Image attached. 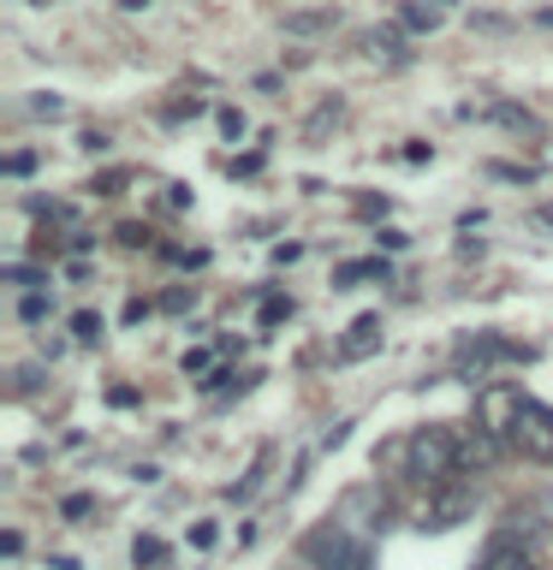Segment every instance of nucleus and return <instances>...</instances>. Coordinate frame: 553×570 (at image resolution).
<instances>
[{
	"label": "nucleus",
	"mask_w": 553,
	"mask_h": 570,
	"mask_svg": "<svg viewBox=\"0 0 553 570\" xmlns=\"http://www.w3.org/2000/svg\"><path fill=\"white\" fill-rule=\"evenodd\" d=\"M333 24H339L333 7H321V12H285V30H292V36H316V30H333Z\"/></svg>",
	"instance_id": "obj_7"
},
{
	"label": "nucleus",
	"mask_w": 553,
	"mask_h": 570,
	"mask_svg": "<svg viewBox=\"0 0 553 570\" xmlns=\"http://www.w3.org/2000/svg\"><path fill=\"white\" fill-rule=\"evenodd\" d=\"M71 333H78V338H101V321L96 315H78V321H71Z\"/></svg>",
	"instance_id": "obj_13"
},
{
	"label": "nucleus",
	"mask_w": 553,
	"mask_h": 570,
	"mask_svg": "<svg viewBox=\"0 0 553 570\" xmlns=\"http://www.w3.org/2000/svg\"><path fill=\"white\" fill-rule=\"evenodd\" d=\"M30 167H36V155H25V149H18V155H12V160H7V173H12V178H25V173H30Z\"/></svg>",
	"instance_id": "obj_14"
},
{
	"label": "nucleus",
	"mask_w": 553,
	"mask_h": 570,
	"mask_svg": "<svg viewBox=\"0 0 553 570\" xmlns=\"http://www.w3.org/2000/svg\"><path fill=\"white\" fill-rule=\"evenodd\" d=\"M476 570H535V564H530V552H524V547L499 541V547H488V559H482Z\"/></svg>",
	"instance_id": "obj_6"
},
{
	"label": "nucleus",
	"mask_w": 553,
	"mask_h": 570,
	"mask_svg": "<svg viewBox=\"0 0 553 570\" xmlns=\"http://www.w3.org/2000/svg\"><path fill=\"white\" fill-rule=\"evenodd\" d=\"M303 559H310L316 570H369V541H357V534L346 523H321L303 534Z\"/></svg>",
	"instance_id": "obj_1"
},
{
	"label": "nucleus",
	"mask_w": 553,
	"mask_h": 570,
	"mask_svg": "<svg viewBox=\"0 0 553 570\" xmlns=\"http://www.w3.org/2000/svg\"><path fill=\"white\" fill-rule=\"evenodd\" d=\"M512 440L524 445L530 458H553V410L524 399V410H517V422H512Z\"/></svg>",
	"instance_id": "obj_3"
},
{
	"label": "nucleus",
	"mask_w": 553,
	"mask_h": 570,
	"mask_svg": "<svg viewBox=\"0 0 553 570\" xmlns=\"http://www.w3.org/2000/svg\"><path fill=\"white\" fill-rule=\"evenodd\" d=\"M375 345H381V321H375V315H363V321H357V327H351V338H346V345H339V356H346V363H351V356H369Z\"/></svg>",
	"instance_id": "obj_5"
},
{
	"label": "nucleus",
	"mask_w": 553,
	"mask_h": 570,
	"mask_svg": "<svg viewBox=\"0 0 553 570\" xmlns=\"http://www.w3.org/2000/svg\"><path fill=\"white\" fill-rule=\"evenodd\" d=\"M221 131H226V137L244 131V114H239V107H221Z\"/></svg>",
	"instance_id": "obj_12"
},
{
	"label": "nucleus",
	"mask_w": 553,
	"mask_h": 570,
	"mask_svg": "<svg viewBox=\"0 0 553 570\" xmlns=\"http://www.w3.org/2000/svg\"><path fill=\"white\" fill-rule=\"evenodd\" d=\"M132 559L155 570V564H167V547H161V541H137V547H132Z\"/></svg>",
	"instance_id": "obj_10"
},
{
	"label": "nucleus",
	"mask_w": 553,
	"mask_h": 570,
	"mask_svg": "<svg viewBox=\"0 0 553 570\" xmlns=\"http://www.w3.org/2000/svg\"><path fill=\"white\" fill-rule=\"evenodd\" d=\"M48 315V297H25V321H42Z\"/></svg>",
	"instance_id": "obj_15"
},
{
	"label": "nucleus",
	"mask_w": 553,
	"mask_h": 570,
	"mask_svg": "<svg viewBox=\"0 0 553 570\" xmlns=\"http://www.w3.org/2000/svg\"><path fill=\"white\" fill-rule=\"evenodd\" d=\"M119 7H125V12H143V7H149V0H119Z\"/></svg>",
	"instance_id": "obj_16"
},
{
	"label": "nucleus",
	"mask_w": 553,
	"mask_h": 570,
	"mask_svg": "<svg viewBox=\"0 0 553 570\" xmlns=\"http://www.w3.org/2000/svg\"><path fill=\"white\" fill-rule=\"evenodd\" d=\"M369 53H375V60H381V53H387V60H405V36H399V24H392V30H375V36H369Z\"/></svg>",
	"instance_id": "obj_8"
},
{
	"label": "nucleus",
	"mask_w": 553,
	"mask_h": 570,
	"mask_svg": "<svg viewBox=\"0 0 553 570\" xmlns=\"http://www.w3.org/2000/svg\"><path fill=\"white\" fill-rule=\"evenodd\" d=\"M375 274L387 279V267H381V262H346V267H339L333 279H339V285H351V279H375Z\"/></svg>",
	"instance_id": "obj_9"
},
{
	"label": "nucleus",
	"mask_w": 553,
	"mask_h": 570,
	"mask_svg": "<svg viewBox=\"0 0 553 570\" xmlns=\"http://www.w3.org/2000/svg\"><path fill=\"white\" fill-rule=\"evenodd\" d=\"M440 24H446V0H405V7H399V30L435 36Z\"/></svg>",
	"instance_id": "obj_4"
},
{
	"label": "nucleus",
	"mask_w": 553,
	"mask_h": 570,
	"mask_svg": "<svg viewBox=\"0 0 553 570\" xmlns=\"http://www.w3.org/2000/svg\"><path fill=\"white\" fill-rule=\"evenodd\" d=\"M405 458H410V475L417 481H440V475H453L458 470V445L446 428H417L405 445Z\"/></svg>",
	"instance_id": "obj_2"
},
{
	"label": "nucleus",
	"mask_w": 553,
	"mask_h": 570,
	"mask_svg": "<svg viewBox=\"0 0 553 570\" xmlns=\"http://www.w3.org/2000/svg\"><path fill=\"white\" fill-rule=\"evenodd\" d=\"M30 114H42V119H60V114H66V101H60V96H36V101H30Z\"/></svg>",
	"instance_id": "obj_11"
}]
</instances>
